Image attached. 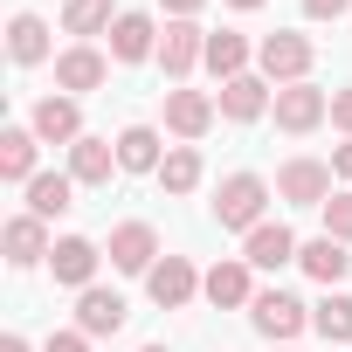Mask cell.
I'll list each match as a JSON object with an SVG mask.
<instances>
[{
	"label": "cell",
	"instance_id": "obj_1",
	"mask_svg": "<svg viewBox=\"0 0 352 352\" xmlns=\"http://www.w3.org/2000/svg\"><path fill=\"white\" fill-rule=\"evenodd\" d=\"M263 208H270V180H256V173H228L221 194H214V221L235 228V235L263 228Z\"/></svg>",
	"mask_w": 352,
	"mask_h": 352
},
{
	"label": "cell",
	"instance_id": "obj_2",
	"mask_svg": "<svg viewBox=\"0 0 352 352\" xmlns=\"http://www.w3.org/2000/svg\"><path fill=\"white\" fill-rule=\"evenodd\" d=\"M311 35H290V28H276V35H263L256 42V69L283 90V83H311Z\"/></svg>",
	"mask_w": 352,
	"mask_h": 352
},
{
	"label": "cell",
	"instance_id": "obj_3",
	"mask_svg": "<svg viewBox=\"0 0 352 352\" xmlns=\"http://www.w3.org/2000/svg\"><path fill=\"white\" fill-rule=\"evenodd\" d=\"M338 194V173L324 166V159H283L276 166V201H290V208H324Z\"/></svg>",
	"mask_w": 352,
	"mask_h": 352
},
{
	"label": "cell",
	"instance_id": "obj_4",
	"mask_svg": "<svg viewBox=\"0 0 352 352\" xmlns=\"http://www.w3.org/2000/svg\"><path fill=\"white\" fill-rule=\"evenodd\" d=\"M249 324H256L270 345H290V338L311 324V304H304V297H290V290H256V304H249Z\"/></svg>",
	"mask_w": 352,
	"mask_h": 352
},
{
	"label": "cell",
	"instance_id": "obj_5",
	"mask_svg": "<svg viewBox=\"0 0 352 352\" xmlns=\"http://www.w3.org/2000/svg\"><path fill=\"white\" fill-rule=\"evenodd\" d=\"M270 111H276V131H290V138H304V131H318V124L331 118V97H324L318 83H283Z\"/></svg>",
	"mask_w": 352,
	"mask_h": 352
},
{
	"label": "cell",
	"instance_id": "obj_6",
	"mask_svg": "<svg viewBox=\"0 0 352 352\" xmlns=\"http://www.w3.org/2000/svg\"><path fill=\"white\" fill-rule=\"evenodd\" d=\"M194 63H208V28H201V21H166V35H159V69H166V83H187Z\"/></svg>",
	"mask_w": 352,
	"mask_h": 352
},
{
	"label": "cell",
	"instance_id": "obj_7",
	"mask_svg": "<svg viewBox=\"0 0 352 352\" xmlns=\"http://www.w3.org/2000/svg\"><path fill=\"white\" fill-rule=\"evenodd\" d=\"M145 290H152V304H159V311H187V304L201 297V270H194L187 256H159V263H152V276H145Z\"/></svg>",
	"mask_w": 352,
	"mask_h": 352
},
{
	"label": "cell",
	"instance_id": "obj_8",
	"mask_svg": "<svg viewBox=\"0 0 352 352\" xmlns=\"http://www.w3.org/2000/svg\"><path fill=\"white\" fill-rule=\"evenodd\" d=\"M152 263H159V228H152V221H118V228H111V270L152 276Z\"/></svg>",
	"mask_w": 352,
	"mask_h": 352
},
{
	"label": "cell",
	"instance_id": "obj_9",
	"mask_svg": "<svg viewBox=\"0 0 352 352\" xmlns=\"http://www.w3.org/2000/svg\"><path fill=\"white\" fill-rule=\"evenodd\" d=\"M214 118H221V104L208 97V90H166V131L173 138H208L214 131Z\"/></svg>",
	"mask_w": 352,
	"mask_h": 352
},
{
	"label": "cell",
	"instance_id": "obj_10",
	"mask_svg": "<svg viewBox=\"0 0 352 352\" xmlns=\"http://www.w3.org/2000/svg\"><path fill=\"white\" fill-rule=\"evenodd\" d=\"M159 35H166V28H159L152 14H138V8L118 14V21H111V63H159Z\"/></svg>",
	"mask_w": 352,
	"mask_h": 352
},
{
	"label": "cell",
	"instance_id": "obj_11",
	"mask_svg": "<svg viewBox=\"0 0 352 352\" xmlns=\"http://www.w3.org/2000/svg\"><path fill=\"white\" fill-rule=\"evenodd\" d=\"M201 297H208L214 311H242V304H256V270H249L242 256H228V263H214V270L201 276Z\"/></svg>",
	"mask_w": 352,
	"mask_h": 352
},
{
	"label": "cell",
	"instance_id": "obj_12",
	"mask_svg": "<svg viewBox=\"0 0 352 352\" xmlns=\"http://www.w3.org/2000/svg\"><path fill=\"white\" fill-rule=\"evenodd\" d=\"M124 318H131V304L118 290H104V283L76 290V331L83 338H111V331H124Z\"/></svg>",
	"mask_w": 352,
	"mask_h": 352
},
{
	"label": "cell",
	"instance_id": "obj_13",
	"mask_svg": "<svg viewBox=\"0 0 352 352\" xmlns=\"http://www.w3.org/2000/svg\"><path fill=\"white\" fill-rule=\"evenodd\" d=\"M104 76H111V56L90 49V42H76V49L56 56V90H63V97H83V90H97Z\"/></svg>",
	"mask_w": 352,
	"mask_h": 352
},
{
	"label": "cell",
	"instance_id": "obj_14",
	"mask_svg": "<svg viewBox=\"0 0 352 352\" xmlns=\"http://www.w3.org/2000/svg\"><path fill=\"white\" fill-rule=\"evenodd\" d=\"M214 104H221L228 124H256V118L276 104V90H270V76H228V83L214 90Z\"/></svg>",
	"mask_w": 352,
	"mask_h": 352
},
{
	"label": "cell",
	"instance_id": "obj_15",
	"mask_svg": "<svg viewBox=\"0 0 352 352\" xmlns=\"http://www.w3.org/2000/svg\"><path fill=\"white\" fill-rule=\"evenodd\" d=\"M97 263H104V249H97L90 235H63V242L49 249V270H56V283H69V290H90V283H97Z\"/></svg>",
	"mask_w": 352,
	"mask_h": 352
},
{
	"label": "cell",
	"instance_id": "obj_16",
	"mask_svg": "<svg viewBox=\"0 0 352 352\" xmlns=\"http://www.w3.org/2000/svg\"><path fill=\"white\" fill-rule=\"evenodd\" d=\"M0 249H8L14 270H35V263H49L56 242H49V221H42V214H14L8 228H0Z\"/></svg>",
	"mask_w": 352,
	"mask_h": 352
},
{
	"label": "cell",
	"instance_id": "obj_17",
	"mask_svg": "<svg viewBox=\"0 0 352 352\" xmlns=\"http://www.w3.org/2000/svg\"><path fill=\"white\" fill-rule=\"evenodd\" d=\"M28 131H35L42 145H76V138H83V111H76V97H63V90L42 97L35 118H28Z\"/></svg>",
	"mask_w": 352,
	"mask_h": 352
},
{
	"label": "cell",
	"instance_id": "obj_18",
	"mask_svg": "<svg viewBox=\"0 0 352 352\" xmlns=\"http://www.w3.org/2000/svg\"><path fill=\"white\" fill-rule=\"evenodd\" d=\"M297 249H304V242H297L283 221H263V228L242 235V263H249V270H283V263H297Z\"/></svg>",
	"mask_w": 352,
	"mask_h": 352
},
{
	"label": "cell",
	"instance_id": "obj_19",
	"mask_svg": "<svg viewBox=\"0 0 352 352\" xmlns=\"http://www.w3.org/2000/svg\"><path fill=\"white\" fill-rule=\"evenodd\" d=\"M111 173H124V166H118V145L83 131V138L69 145V180H76V187H111Z\"/></svg>",
	"mask_w": 352,
	"mask_h": 352
},
{
	"label": "cell",
	"instance_id": "obj_20",
	"mask_svg": "<svg viewBox=\"0 0 352 352\" xmlns=\"http://www.w3.org/2000/svg\"><path fill=\"white\" fill-rule=\"evenodd\" d=\"M297 270H304L311 283L338 290V283L352 276V249H345V242H331V235H318V242H304V249H297Z\"/></svg>",
	"mask_w": 352,
	"mask_h": 352
},
{
	"label": "cell",
	"instance_id": "obj_21",
	"mask_svg": "<svg viewBox=\"0 0 352 352\" xmlns=\"http://www.w3.org/2000/svg\"><path fill=\"white\" fill-rule=\"evenodd\" d=\"M35 131L28 124H8V131H0V180H8V187H28L35 180Z\"/></svg>",
	"mask_w": 352,
	"mask_h": 352
},
{
	"label": "cell",
	"instance_id": "obj_22",
	"mask_svg": "<svg viewBox=\"0 0 352 352\" xmlns=\"http://www.w3.org/2000/svg\"><path fill=\"white\" fill-rule=\"evenodd\" d=\"M69 208H76V180H69V173H35V180H28V214L56 221Z\"/></svg>",
	"mask_w": 352,
	"mask_h": 352
},
{
	"label": "cell",
	"instance_id": "obj_23",
	"mask_svg": "<svg viewBox=\"0 0 352 352\" xmlns=\"http://www.w3.org/2000/svg\"><path fill=\"white\" fill-rule=\"evenodd\" d=\"M8 56H14L21 69L49 63V21H42V14H14V21H8Z\"/></svg>",
	"mask_w": 352,
	"mask_h": 352
},
{
	"label": "cell",
	"instance_id": "obj_24",
	"mask_svg": "<svg viewBox=\"0 0 352 352\" xmlns=\"http://www.w3.org/2000/svg\"><path fill=\"white\" fill-rule=\"evenodd\" d=\"M118 166H124V173H159V166H166L159 131H152V124H124V131H118Z\"/></svg>",
	"mask_w": 352,
	"mask_h": 352
},
{
	"label": "cell",
	"instance_id": "obj_25",
	"mask_svg": "<svg viewBox=\"0 0 352 352\" xmlns=\"http://www.w3.org/2000/svg\"><path fill=\"white\" fill-rule=\"evenodd\" d=\"M311 331L324 345H352V297L345 290H324V304H311Z\"/></svg>",
	"mask_w": 352,
	"mask_h": 352
},
{
	"label": "cell",
	"instance_id": "obj_26",
	"mask_svg": "<svg viewBox=\"0 0 352 352\" xmlns=\"http://www.w3.org/2000/svg\"><path fill=\"white\" fill-rule=\"evenodd\" d=\"M201 173H208V166H201V145H173L166 166H159V187H166V194H194Z\"/></svg>",
	"mask_w": 352,
	"mask_h": 352
},
{
	"label": "cell",
	"instance_id": "obj_27",
	"mask_svg": "<svg viewBox=\"0 0 352 352\" xmlns=\"http://www.w3.org/2000/svg\"><path fill=\"white\" fill-rule=\"evenodd\" d=\"M249 56H256V49H249V42H242L235 28H221V35H208V69H214L221 83H228V76H249Z\"/></svg>",
	"mask_w": 352,
	"mask_h": 352
},
{
	"label": "cell",
	"instance_id": "obj_28",
	"mask_svg": "<svg viewBox=\"0 0 352 352\" xmlns=\"http://www.w3.org/2000/svg\"><path fill=\"white\" fill-rule=\"evenodd\" d=\"M111 21H118L111 0H69V8H63V28L83 35V42H90V35H111Z\"/></svg>",
	"mask_w": 352,
	"mask_h": 352
},
{
	"label": "cell",
	"instance_id": "obj_29",
	"mask_svg": "<svg viewBox=\"0 0 352 352\" xmlns=\"http://www.w3.org/2000/svg\"><path fill=\"white\" fill-rule=\"evenodd\" d=\"M318 214H324V235H331V242H345V249H352V194H331V201H324V208H318Z\"/></svg>",
	"mask_w": 352,
	"mask_h": 352
},
{
	"label": "cell",
	"instance_id": "obj_30",
	"mask_svg": "<svg viewBox=\"0 0 352 352\" xmlns=\"http://www.w3.org/2000/svg\"><path fill=\"white\" fill-rule=\"evenodd\" d=\"M331 124L352 138V83H345V90H331Z\"/></svg>",
	"mask_w": 352,
	"mask_h": 352
},
{
	"label": "cell",
	"instance_id": "obj_31",
	"mask_svg": "<svg viewBox=\"0 0 352 352\" xmlns=\"http://www.w3.org/2000/svg\"><path fill=\"white\" fill-rule=\"evenodd\" d=\"M42 352H90V338H83V331H49Z\"/></svg>",
	"mask_w": 352,
	"mask_h": 352
},
{
	"label": "cell",
	"instance_id": "obj_32",
	"mask_svg": "<svg viewBox=\"0 0 352 352\" xmlns=\"http://www.w3.org/2000/svg\"><path fill=\"white\" fill-rule=\"evenodd\" d=\"M345 8H352V0H304V14H311V21H338Z\"/></svg>",
	"mask_w": 352,
	"mask_h": 352
},
{
	"label": "cell",
	"instance_id": "obj_33",
	"mask_svg": "<svg viewBox=\"0 0 352 352\" xmlns=\"http://www.w3.org/2000/svg\"><path fill=\"white\" fill-rule=\"evenodd\" d=\"M159 8H166V21H194V14L208 8V0H159Z\"/></svg>",
	"mask_w": 352,
	"mask_h": 352
},
{
	"label": "cell",
	"instance_id": "obj_34",
	"mask_svg": "<svg viewBox=\"0 0 352 352\" xmlns=\"http://www.w3.org/2000/svg\"><path fill=\"white\" fill-rule=\"evenodd\" d=\"M331 173H338V180L352 187V138H345V145H331Z\"/></svg>",
	"mask_w": 352,
	"mask_h": 352
},
{
	"label": "cell",
	"instance_id": "obj_35",
	"mask_svg": "<svg viewBox=\"0 0 352 352\" xmlns=\"http://www.w3.org/2000/svg\"><path fill=\"white\" fill-rule=\"evenodd\" d=\"M0 352H28V338H21V331H8V338H0Z\"/></svg>",
	"mask_w": 352,
	"mask_h": 352
},
{
	"label": "cell",
	"instance_id": "obj_36",
	"mask_svg": "<svg viewBox=\"0 0 352 352\" xmlns=\"http://www.w3.org/2000/svg\"><path fill=\"white\" fill-rule=\"evenodd\" d=\"M228 8H242V14H256V8H263V0H228Z\"/></svg>",
	"mask_w": 352,
	"mask_h": 352
},
{
	"label": "cell",
	"instance_id": "obj_37",
	"mask_svg": "<svg viewBox=\"0 0 352 352\" xmlns=\"http://www.w3.org/2000/svg\"><path fill=\"white\" fill-rule=\"evenodd\" d=\"M138 352H166V345H138Z\"/></svg>",
	"mask_w": 352,
	"mask_h": 352
},
{
	"label": "cell",
	"instance_id": "obj_38",
	"mask_svg": "<svg viewBox=\"0 0 352 352\" xmlns=\"http://www.w3.org/2000/svg\"><path fill=\"white\" fill-rule=\"evenodd\" d=\"M283 352H290V345H283Z\"/></svg>",
	"mask_w": 352,
	"mask_h": 352
}]
</instances>
